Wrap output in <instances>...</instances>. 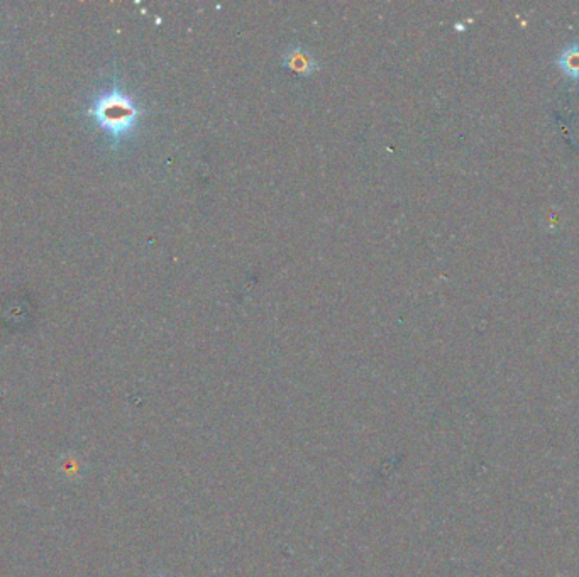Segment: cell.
<instances>
[{
    "label": "cell",
    "mask_w": 579,
    "mask_h": 577,
    "mask_svg": "<svg viewBox=\"0 0 579 577\" xmlns=\"http://www.w3.org/2000/svg\"><path fill=\"white\" fill-rule=\"evenodd\" d=\"M89 116L118 143L136 129L141 110L129 95L122 90L112 89L95 99Z\"/></svg>",
    "instance_id": "cell-1"
},
{
    "label": "cell",
    "mask_w": 579,
    "mask_h": 577,
    "mask_svg": "<svg viewBox=\"0 0 579 577\" xmlns=\"http://www.w3.org/2000/svg\"><path fill=\"white\" fill-rule=\"evenodd\" d=\"M283 65H285V68L302 74V76H311L313 72H317V61L313 58L312 53H309L307 49H303L300 46H295L286 51V55L283 58Z\"/></svg>",
    "instance_id": "cell-2"
}]
</instances>
